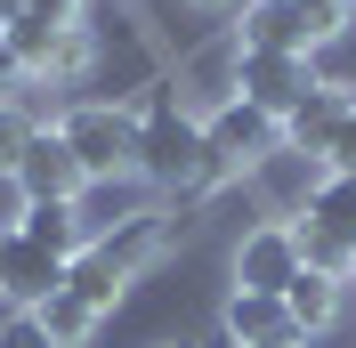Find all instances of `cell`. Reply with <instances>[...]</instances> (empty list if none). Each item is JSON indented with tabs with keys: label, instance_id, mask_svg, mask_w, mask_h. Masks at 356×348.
Returning a JSON list of instances; mask_svg holds the SVG:
<instances>
[{
	"label": "cell",
	"instance_id": "cell-1",
	"mask_svg": "<svg viewBox=\"0 0 356 348\" xmlns=\"http://www.w3.org/2000/svg\"><path fill=\"white\" fill-rule=\"evenodd\" d=\"M162 243H170V219H162V211H146V219H130V227H113V235L81 243V260L65 267V292L106 316V308L122 300V283H130L146 260H162Z\"/></svg>",
	"mask_w": 356,
	"mask_h": 348
},
{
	"label": "cell",
	"instance_id": "cell-2",
	"mask_svg": "<svg viewBox=\"0 0 356 348\" xmlns=\"http://www.w3.org/2000/svg\"><path fill=\"white\" fill-rule=\"evenodd\" d=\"M138 178H146L154 195H186L202 178V122L178 113L170 81H154V97L138 113Z\"/></svg>",
	"mask_w": 356,
	"mask_h": 348
},
{
	"label": "cell",
	"instance_id": "cell-3",
	"mask_svg": "<svg viewBox=\"0 0 356 348\" xmlns=\"http://www.w3.org/2000/svg\"><path fill=\"white\" fill-rule=\"evenodd\" d=\"M275 146H284V130H275L259 106H243V97H235V106H219L211 122H202V178L186 187V203L211 195V187H227L235 171H259Z\"/></svg>",
	"mask_w": 356,
	"mask_h": 348
},
{
	"label": "cell",
	"instance_id": "cell-4",
	"mask_svg": "<svg viewBox=\"0 0 356 348\" xmlns=\"http://www.w3.org/2000/svg\"><path fill=\"white\" fill-rule=\"evenodd\" d=\"M57 130H65L81 178H138V113H130V106L89 97V106H73Z\"/></svg>",
	"mask_w": 356,
	"mask_h": 348
},
{
	"label": "cell",
	"instance_id": "cell-5",
	"mask_svg": "<svg viewBox=\"0 0 356 348\" xmlns=\"http://www.w3.org/2000/svg\"><path fill=\"white\" fill-rule=\"evenodd\" d=\"M324 81L316 73V57H284V49H243V73H235V97L243 106H259L275 130H284V113L308 97V89Z\"/></svg>",
	"mask_w": 356,
	"mask_h": 348
},
{
	"label": "cell",
	"instance_id": "cell-6",
	"mask_svg": "<svg viewBox=\"0 0 356 348\" xmlns=\"http://www.w3.org/2000/svg\"><path fill=\"white\" fill-rule=\"evenodd\" d=\"M235 73H243V41L235 33H219V41H202L195 57H178V113H195V122H211L219 106H235Z\"/></svg>",
	"mask_w": 356,
	"mask_h": 348
},
{
	"label": "cell",
	"instance_id": "cell-7",
	"mask_svg": "<svg viewBox=\"0 0 356 348\" xmlns=\"http://www.w3.org/2000/svg\"><path fill=\"white\" fill-rule=\"evenodd\" d=\"M348 113H356V81H316L308 97L284 113V146L324 162V154H332V138L348 130Z\"/></svg>",
	"mask_w": 356,
	"mask_h": 348
},
{
	"label": "cell",
	"instance_id": "cell-8",
	"mask_svg": "<svg viewBox=\"0 0 356 348\" xmlns=\"http://www.w3.org/2000/svg\"><path fill=\"white\" fill-rule=\"evenodd\" d=\"M300 276V235H291L284 219H267L235 243V292H275L284 300V283Z\"/></svg>",
	"mask_w": 356,
	"mask_h": 348
},
{
	"label": "cell",
	"instance_id": "cell-9",
	"mask_svg": "<svg viewBox=\"0 0 356 348\" xmlns=\"http://www.w3.org/2000/svg\"><path fill=\"white\" fill-rule=\"evenodd\" d=\"M17 187H24V203H73L89 187L81 178V162H73V146H65V130H33V146H24V162H17Z\"/></svg>",
	"mask_w": 356,
	"mask_h": 348
},
{
	"label": "cell",
	"instance_id": "cell-10",
	"mask_svg": "<svg viewBox=\"0 0 356 348\" xmlns=\"http://www.w3.org/2000/svg\"><path fill=\"white\" fill-rule=\"evenodd\" d=\"M154 211V187L146 178H89L81 195H73V219H81V235H113V227H130V219Z\"/></svg>",
	"mask_w": 356,
	"mask_h": 348
},
{
	"label": "cell",
	"instance_id": "cell-11",
	"mask_svg": "<svg viewBox=\"0 0 356 348\" xmlns=\"http://www.w3.org/2000/svg\"><path fill=\"white\" fill-rule=\"evenodd\" d=\"M49 292H65V260L33 251L24 235H0V300H17V308H41Z\"/></svg>",
	"mask_w": 356,
	"mask_h": 348
},
{
	"label": "cell",
	"instance_id": "cell-12",
	"mask_svg": "<svg viewBox=\"0 0 356 348\" xmlns=\"http://www.w3.org/2000/svg\"><path fill=\"white\" fill-rule=\"evenodd\" d=\"M324 171L332 162H316V154H291V146H275L259 162V187H267V203H275V219L291 227V211H308V195L324 187Z\"/></svg>",
	"mask_w": 356,
	"mask_h": 348
},
{
	"label": "cell",
	"instance_id": "cell-13",
	"mask_svg": "<svg viewBox=\"0 0 356 348\" xmlns=\"http://www.w3.org/2000/svg\"><path fill=\"white\" fill-rule=\"evenodd\" d=\"M275 340H300L284 300L275 292H227V348H275Z\"/></svg>",
	"mask_w": 356,
	"mask_h": 348
},
{
	"label": "cell",
	"instance_id": "cell-14",
	"mask_svg": "<svg viewBox=\"0 0 356 348\" xmlns=\"http://www.w3.org/2000/svg\"><path fill=\"white\" fill-rule=\"evenodd\" d=\"M235 41L243 49H284V57H316L308 49V33H300V8H291V0H243V8H235Z\"/></svg>",
	"mask_w": 356,
	"mask_h": 348
},
{
	"label": "cell",
	"instance_id": "cell-15",
	"mask_svg": "<svg viewBox=\"0 0 356 348\" xmlns=\"http://www.w3.org/2000/svg\"><path fill=\"white\" fill-rule=\"evenodd\" d=\"M17 235L33 243V251H49V260H81V219H73V203H24V219H17Z\"/></svg>",
	"mask_w": 356,
	"mask_h": 348
},
{
	"label": "cell",
	"instance_id": "cell-16",
	"mask_svg": "<svg viewBox=\"0 0 356 348\" xmlns=\"http://www.w3.org/2000/svg\"><path fill=\"white\" fill-rule=\"evenodd\" d=\"M300 227H316V235H340V243H356V171H324V187L308 195Z\"/></svg>",
	"mask_w": 356,
	"mask_h": 348
},
{
	"label": "cell",
	"instance_id": "cell-17",
	"mask_svg": "<svg viewBox=\"0 0 356 348\" xmlns=\"http://www.w3.org/2000/svg\"><path fill=\"white\" fill-rule=\"evenodd\" d=\"M284 316H291V332H300V340H308V332H324V324L340 316V283L300 267V276L284 283Z\"/></svg>",
	"mask_w": 356,
	"mask_h": 348
},
{
	"label": "cell",
	"instance_id": "cell-18",
	"mask_svg": "<svg viewBox=\"0 0 356 348\" xmlns=\"http://www.w3.org/2000/svg\"><path fill=\"white\" fill-rule=\"evenodd\" d=\"M89 65H97V33H89V24H65V33H57V49H49V65L33 73V81L73 89V81H89Z\"/></svg>",
	"mask_w": 356,
	"mask_h": 348
},
{
	"label": "cell",
	"instance_id": "cell-19",
	"mask_svg": "<svg viewBox=\"0 0 356 348\" xmlns=\"http://www.w3.org/2000/svg\"><path fill=\"white\" fill-rule=\"evenodd\" d=\"M33 316H41L49 348H89V332H97V308H89V300H73V292H49Z\"/></svg>",
	"mask_w": 356,
	"mask_h": 348
},
{
	"label": "cell",
	"instance_id": "cell-20",
	"mask_svg": "<svg viewBox=\"0 0 356 348\" xmlns=\"http://www.w3.org/2000/svg\"><path fill=\"white\" fill-rule=\"evenodd\" d=\"M57 33H65V24H49V17H33V8H17V17H8V33H0V49H8V57L24 65V81H33V73L49 65Z\"/></svg>",
	"mask_w": 356,
	"mask_h": 348
},
{
	"label": "cell",
	"instance_id": "cell-21",
	"mask_svg": "<svg viewBox=\"0 0 356 348\" xmlns=\"http://www.w3.org/2000/svg\"><path fill=\"white\" fill-rule=\"evenodd\" d=\"M291 235H300V267H308V276H332V283H348V276H356V243L316 235V227H300V219H291Z\"/></svg>",
	"mask_w": 356,
	"mask_h": 348
},
{
	"label": "cell",
	"instance_id": "cell-22",
	"mask_svg": "<svg viewBox=\"0 0 356 348\" xmlns=\"http://www.w3.org/2000/svg\"><path fill=\"white\" fill-rule=\"evenodd\" d=\"M33 130H41V113L24 106V97H0V178H17L24 146H33Z\"/></svg>",
	"mask_w": 356,
	"mask_h": 348
},
{
	"label": "cell",
	"instance_id": "cell-23",
	"mask_svg": "<svg viewBox=\"0 0 356 348\" xmlns=\"http://www.w3.org/2000/svg\"><path fill=\"white\" fill-rule=\"evenodd\" d=\"M291 8H300V33H308V49L340 41V33H348V17H356V0H291Z\"/></svg>",
	"mask_w": 356,
	"mask_h": 348
},
{
	"label": "cell",
	"instance_id": "cell-24",
	"mask_svg": "<svg viewBox=\"0 0 356 348\" xmlns=\"http://www.w3.org/2000/svg\"><path fill=\"white\" fill-rule=\"evenodd\" d=\"M0 348H49V332H41V316L33 308H17L8 324H0Z\"/></svg>",
	"mask_w": 356,
	"mask_h": 348
},
{
	"label": "cell",
	"instance_id": "cell-25",
	"mask_svg": "<svg viewBox=\"0 0 356 348\" xmlns=\"http://www.w3.org/2000/svg\"><path fill=\"white\" fill-rule=\"evenodd\" d=\"M17 219H24V187L0 178V235H17Z\"/></svg>",
	"mask_w": 356,
	"mask_h": 348
},
{
	"label": "cell",
	"instance_id": "cell-26",
	"mask_svg": "<svg viewBox=\"0 0 356 348\" xmlns=\"http://www.w3.org/2000/svg\"><path fill=\"white\" fill-rule=\"evenodd\" d=\"M24 8H33V17H49V24H81L89 0H24Z\"/></svg>",
	"mask_w": 356,
	"mask_h": 348
},
{
	"label": "cell",
	"instance_id": "cell-27",
	"mask_svg": "<svg viewBox=\"0 0 356 348\" xmlns=\"http://www.w3.org/2000/svg\"><path fill=\"white\" fill-rule=\"evenodd\" d=\"M324 162H332V171H356V113H348V130L332 138V154H324Z\"/></svg>",
	"mask_w": 356,
	"mask_h": 348
},
{
	"label": "cell",
	"instance_id": "cell-28",
	"mask_svg": "<svg viewBox=\"0 0 356 348\" xmlns=\"http://www.w3.org/2000/svg\"><path fill=\"white\" fill-rule=\"evenodd\" d=\"M17 89H24V65L8 57V49H0V97H17Z\"/></svg>",
	"mask_w": 356,
	"mask_h": 348
},
{
	"label": "cell",
	"instance_id": "cell-29",
	"mask_svg": "<svg viewBox=\"0 0 356 348\" xmlns=\"http://www.w3.org/2000/svg\"><path fill=\"white\" fill-rule=\"evenodd\" d=\"M186 8H202V17H227V8H243V0H186Z\"/></svg>",
	"mask_w": 356,
	"mask_h": 348
},
{
	"label": "cell",
	"instance_id": "cell-30",
	"mask_svg": "<svg viewBox=\"0 0 356 348\" xmlns=\"http://www.w3.org/2000/svg\"><path fill=\"white\" fill-rule=\"evenodd\" d=\"M17 8H24V0H0V24H8V17H17Z\"/></svg>",
	"mask_w": 356,
	"mask_h": 348
},
{
	"label": "cell",
	"instance_id": "cell-31",
	"mask_svg": "<svg viewBox=\"0 0 356 348\" xmlns=\"http://www.w3.org/2000/svg\"><path fill=\"white\" fill-rule=\"evenodd\" d=\"M275 348H300V340H275Z\"/></svg>",
	"mask_w": 356,
	"mask_h": 348
},
{
	"label": "cell",
	"instance_id": "cell-32",
	"mask_svg": "<svg viewBox=\"0 0 356 348\" xmlns=\"http://www.w3.org/2000/svg\"><path fill=\"white\" fill-rule=\"evenodd\" d=\"M0 33H8V24H0Z\"/></svg>",
	"mask_w": 356,
	"mask_h": 348
},
{
	"label": "cell",
	"instance_id": "cell-33",
	"mask_svg": "<svg viewBox=\"0 0 356 348\" xmlns=\"http://www.w3.org/2000/svg\"><path fill=\"white\" fill-rule=\"evenodd\" d=\"M348 283H356V276H348Z\"/></svg>",
	"mask_w": 356,
	"mask_h": 348
}]
</instances>
